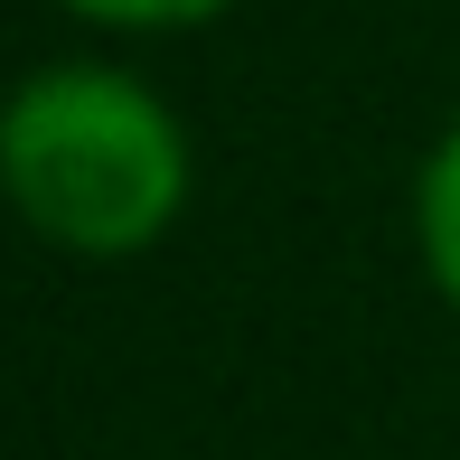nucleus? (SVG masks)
I'll return each instance as SVG.
<instances>
[{
    "label": "nucleus",
    "instance_id": "1",
    "mask_svg": "<svg viewBox=\"0 0 460 460\" xmlns=\"http://www.w3.org/2000/svg\"><path fill=\"white\" fill-rule=\"evenodd\" d=\"M198 141L151 75L113 57H48L0 94V207L48 254L132 263L188 217Z\"/></svg>",
    "mask_w": 460,
    "mask_h": 460
},
{
    "label": "nucleus",
    "instance_id": "2",
    "mask_svg": "<svg viewBox=\"0 0 460 460\" xmlns=\"http://www.w3.org/2000/svg\"><path fill=\"white\" fill-rule=\"evenodd\" d=\"M404 226H413V263H423V282L442 291V310L460 320V122H442L432 151L413 160Z\"/></svg>",
    "mask_w": 460,
    "mask_h": 460
},
{
    "label": "nucleus",
    "instance_id": "3",
    "mask_svg": "<svg viewBox=\"0 0 460 460\" xmlns=\"http://www.w3.org/2000/svg\"><path fill=\"white\" fill-rule=\"evenodd\" d=\"M48 10L85 19V29H113V38H188L207 19H226L235 0H48Z\"/></svg>",
    "mask_w": 460,
    "mask_h": 460
}]
</instances>
